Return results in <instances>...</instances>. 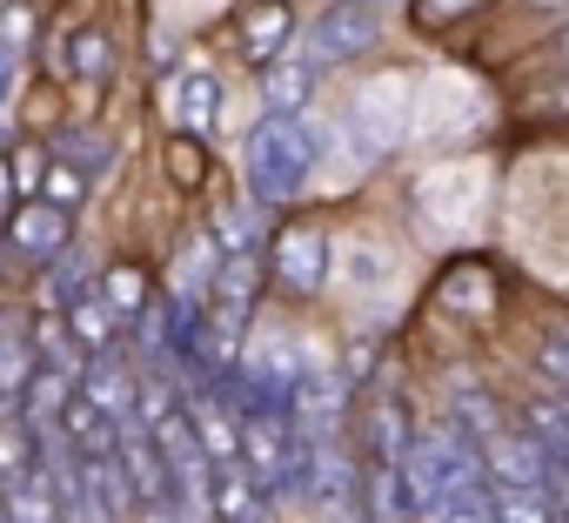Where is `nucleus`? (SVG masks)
I'll use <instances>...</instances> for the list:
<instances>
[{
  "mask_svg": "<svg viewBox=\"0 0 569 523\" xmlns=\"http://www.w3.org/2000/svg\"><path fill=\"white\" fill-rule=\"evenodd\" d=\"M316 155H322V141L302 128V115H268V121H254V135H248V148H241L254 208L296 201V195L309 188V175H316Z\"/></svg>",
  "mask_w": 569,
  "mask_h": 523,
  "instance_id": "f257e3e1",
  "label": "nucleus"
},
{
  "mask_svg": "<svg viewBox=\"0 0 569 523\" xmlns=\"http://www.w3.org/2000/svg\"><path fill=\"white\" fill-rule=\"evenodd\" d=\"M402 135H409V81L402 75L362 81L356 101H349V141H356V155L382 161V155H396Z\"/></svg>",
  "mask_w": 569,
  "mask_h": 523,
  "instance_id": "f03ea898",
  "label": "nucleus"
},
{
  "mask_svg": "<svg viewBox=\"0 0 569 523\" xmlns=\"http://www.w3.org/2000/svg\"><path fill=\"white\" fill-rule=\"evenodd\" d=\"M268 269H274V289L281 296H316L322 283H329V269H336V241H329V228L322 221H289L274 241H268Z\"/></svg>",
  "mask_w": 569,
  "mask_h": 523,
  "instance_id": "7ed1b4c3",
  "label": "nucleus"
},
{
  "mask_svg": "<svg viewBox=\"0 0 569 523\" xmlns=\"http://www.w3.org/2000/svg\"><path fill=\"white\" fill-rule=\"evenodd\" d=\"M382 41V14H369V8H329V14H316L309 21V34H302V61L322 75V68H342V61H362L369 48Z\"/></svg>",
  "mask_w": 569,
  "mask_h": 523,
  "instance_id": "20e7f679",
  "label": "nucleus"
},
{
  "mask_svg": "<svg viewBox=\"0 0 569 523\" xmlns=\"http://www.w3.org/2000/svg\"><path fill=\"white\" fill-rule=\"evenodd\" d=\"M74 396H81L94 416L128 423V416H134V396H141V376H134V363H128V343H121V349L88 356V363H81V376H74Z\"/></svg>",
  "mask_w": 569,
  "mask_h": 523,
  "instance_id": "39448f33",
  "label": "nucleus"
},
{
  "mask_svg": "<svg viewBox=\"0 0 569 523\" xmlns=\"http://www.w3.org/2000/svg\"><path fill=\"white\" fill-rule=\"evenodd\" d=\"M476 450H482L489 490H542V476H549V456H542V443L529 430H496Z\"/></svg>",
  "mask_w": 569,
  "mask_h": 523,
  "instance_id": "423d86ee",
  "label": "nucleus"
},
{
  "mask_svg": "<svg viewBox=\"0 0 569 523\" xmlns=\"http://www.w3.org/2000/svg\"><path fill=\"white\" fill-rule=\"evenodd\" d=\"M416 208H422V215L436 208L429 235H456V228H469L476 208H482V175H476V168H442V175H429V181L416 188Z\"/></svg>",
  "mask_w": 569,
  "mask_h": 523,
  "instance_id": "0eeeda50",
  "label": "nucleus"
},
{
  "mask_svg": "<svg viewBox=\"0 0 569 523\" xmlns=\"http://www.w3.org/2000/svg\"><path fill=\"white\" fill-rule=\"evenodd\" d=\"M234 34H241V55L254 68H268V61H281V48L296 41V8L289 0H241Z\"/></svg>",
  "mask_w": 569,
  "mask_h": 523,
  "instance_id": "6e6552de",
  "label": "nucleus"
},
{
  "mask_svg": "<svg viewBox=\"0 0 569 523\" xmlns=\"http://www.w3.org/2000/svg\"><path fill=\"white\" fill-rule=\"evenodd\" d=\"M221 101H228V81L214 68H181L174 88H168V115L181 135H208L221 121Z\"/></svg>",
  "mask_w": 569,
  "mask_h": 523,
  "instance_id": "1a4fd4ad",
  "label": "nucleus"
},
{
  "mask_svg": "<svg viewBox=\"0 0 569 523\" xmlns=\"http://www.w3.org/2000/svg\"><path fill=\"white\" fill-rule=\"evenodd\" d=\"M8 248L28 255V262H54L68 248V215L54 201H41V195L21 201V208H8Z\"/></svg>",
  "mask_w": 569,
  "mask_h": 523,
  "instance_id": "9d476101",
  "label": "nucleus"
},
{
  "mask_svg": "<svg viewBox=\"0 0 569 523\" xmlns=\"http://www.w3.org/2000/svg\"><path fill=\"white\" fill-rule=\"evenodd\" d=\"M214 516H221V523H281V503H274L241 463H221V470H214Z\"/></svg>",
  "mask_w": 569,
  "mask_h": 523,
  "instance_id": "9b49d317",
  "label": "nucleus"
},
{
  "mask_svg": "<svg viewBox=\"0 0 569 523\" xmlns=\"http://www.w3.org/2000/svg\"><path fill=\"white\" fill-rule=\"evenodd\" d=\"M88 276H94V262L68 241L54 262H41V289H34V303H41V316H68L74 303H88L94 289H88Z\"/></svg>",
  "mask_w": 569,
  "mask_h": 523,
  "instance_id": "f8f14e48",
  "label": "nucleus"
},
{
  "mask_svg": "<svg viewBox=\"0 0 569 523\" xmlns=\"http://www.w3.org/2000/svg\"><path fill=\"white\" fill-rule=\"evenodd\" d=\"M316 88H322V75H316L302 55H281V61H268V68H261L268 115H302V108L316 101Z\"/></svg>",
  "mask_w": 569,
  "mask_h": 523,
  "instance_id": "ddd939ff",
  "label": "nucleus"
},
{
  "mask_svg": "<svg viewBox=\"0 0 569 523\" xmlns=\"http://www.w3.org/2000/svg\"><path fill=\"white\" fill-rule=\"evenodd\" d=\"M436 303L456 316H489L496 309V269L489 262H449V276L436 283Z\"/></svg>",
  "mask_w": 569,
  "mask_h": 523,
  "instance_id": "4468645a",
  "label": "nucleus"
},
{
  "mask_svg": "<svg viewBox=\"0 0 569 523\" xmlns=\"http://www.w3.org/2000/svg\"><path fill=\"white\" fill-rule=\"evenodd\" d=\"M94 303H101V309L114 316V329H121V323H134V316L154 303V289H148V276L134 269V262H114V269L101 276V289H94Z\"/></svg>",
  "mask_w": 569,
  "mask_h": 523,
  "instance_id": "2eb2a0df",
  "label": "nucleus"
},
{
  "mask_svg": "<svg viewBox=\"0 0 569 523\" xmlns=\"http://www.w3.org/2000/svg\"><path fill=\"white\" fill-rule=\"evenodd\" d=\"M28 383H34V349H28V336H14L8 323H0V409H21V396H28Z\"/></svg>",
  "mask_w": 569,
  "mask_h": 523,
  "instance_id": "dca6fc26",
  "label": "nucleus"
},
{
  "mask_svg": "<svg viewBox=\"0 0 569 523\" xmlns=\"http://www.w3.org/2000/svg\"><path fill=\"white\" fill-rule=\"evenodd\" d=\"M254 221H261L254 201H228V208H214V228H208L214 255H261V228H254Z\"/></svg>",
  "mask_w": 569,
  "mask_h": 523,
  "instance_id": "f3484780",
  "label": "nucleus"
},
{
  "mask_svg": "<svg viewBox=\"0 0 569 523\" xmlns=\"http://www.w3.org/2000/svg\"><path fill=\"white\" fill-rule=\"evenodd\" d=\"M34 463H41V443H34V430H28L21 416H0V490H8V483H21Z\"/></svg>",
  "mask_w": 569,
  "mask_h": 523,
  "instance_id": "a211bd4d",
  "label": "nucleus"
},
{
  "mask_svg": "<svg viewBox=\"0 0 569 523\" xmlns=\"http://www.w3.org/2000/svg\"><path fill=\"white\" fill-rule=\"evenodd\" d=\"M61 161H68L81 181H94V175H108V168H114V148H108L94 128H61Z\"/></svg>",
  "mask_w": 569,
  "mask_h": 523,
  "instance_id": "6ab92c4d",
  "label": "nucleus"
},
{
  "mask_svg": "<svg viewBox=\"0 0 569 523\" xmlns=\"http://www.w3.org/2000/svg\"><path fill=\"white\" fill-rule=\"evenodd\" d=\"M489 516L496 523H556L542 490H489Z\"/></svg>",
  "mask_w": 569,
  "mask_h": 523,
  "instance_id": "aec40b11",
  "label": "nucleus"
},
{
  "mask_svg": "<svg viewBox=\"0 0 569 523\" xmlns=\"http://www.w3.org/2000/svg\"><path fill=\"white\" fill-rule=\"evenodd\" d=\"M68 61H74V75H81V81H108V75H114V48H108V34H101V28H81V34H74V48H68Z\"/></svg>",
  "mask_w": 569,
  "mask_h": 523,
  "instance_id": "412c9836",
  "label": "nucleus"
},
{
  "mask_svg": "<svg viewBox=\"0 0 569 523\" xmlns=\"http://www.w3.org/2000/svg\"><path fill=\"white\" fill-rule=\"evenodd\" d=\"M34 41V8H0V68H14Z\"/></svg>",
  "mask_w": 569,
  "mask_h": 523,
  "instance_id": "4be33fe9",
  "label": "nucleus"
},
{
  "mask_svg": "<svg viewBox=\"0 0 569 523\" xmlns=\"http://www.w3.org/2000/svg\"><path fill=\"white\" fill-rule=\"evenodd\" d=\"M81 195H88V181H81L68 161H54V168L41 175V201H54L61 215H74V201H81Z\"/></svg>",
  "mask_w": 569,
  "mask_h": 523,
  "instance_id": "5701e85b",
  "label": "nucleus"
},
{
  "mask_svg": "<svg viewBox=\"0 0 569 523\" xmlns=\"http://www.w3.org/2000/svg\"><path fill=\"white\" fill-rule=\"evenodd\" d=\"M536 363H542V376H549L556 389H569V329H556V336H542V349H536Z\"/></svg>",
  "mask_w": 569,
  "mask_h": 523,
  "instance_id": "b1692460",
  "label": "nucleus"
},
{
  "mask_svg": "<svg viewBox=\"0 0 569 523\" xmlns=\"http://www.w3.org/2000/svg\"><path fill=\"white\" fill-rule=\"evenodd\" d=\"M422 8V21H456L462 8H476V0H416Z\"/></svg>",
  "mask_w": 569,
  "mask_h": 523,
  "instance_id": "393cba45",
  "label": "nucleus"
},
{
  "mask_svg": "<svg viewBox=\"0 0 569 523\" xmlns=\"http://www.w3.org/2000/svg\"><path fill=\"white\" fill-rule=\"evenodd\" d=\"M442 523H496V516H489V503H476V510H449Z\"/></svg>",
  "mask_w": 569,
  "mask_h": 523,
  "instance_id": "a878e982",
  "label": "nucleus"
},
{
  "mask_svg": "<svg viewBox=\"0 0 569 523\" xmlns=\"http://www.w3.org/2000/svg\"><path fill=\"white\" fill-rule=\"evenodd\" d=\"M134 523H174V510H168V503H148V510H141Z\"/></svg>",
  "mask_w": 569,
  "mask_h": 523,
  "instance_id": "bb28decb",
  "label": "nucleus"
},
{
  "mask_svg": "<svg viewBox=\"0 0 569 523\" xmlns=\"http://www.w3.org/2000/svg\"><path fill=\"white\" fill-rule=\"evenodd\" d=\"M522 8H536V14H569V0H522Z\"/></svg>",
  "mask_w": 569,
  "mask_h": 523,
  "instance_id": "cd10ccee",
  "label": "nucleus"
},
{
  "mask_svg": "<svg viewBox=\"0 0 569 523\" xmlns=\"http://www.w3.org/2000/svg\"><path fill=\"white\" fill-rule=\"evenodd\" d=\"M14 195V175H8V161H0V201H8Z\"/></svg>",
  "mask_w": 569,
  "mask_h": 523,
  "instance_id": "c85d7f7f",
  "label": "nucleus"
},
{
  "mask_svg": "<svg viewBox=\"0 0 569 523\" xmlns=\"http://www.w3.org/2000/svg\"><path fill=\"white\" fill-rule=\"evenodd\" d=\"M556 61H562V68H569V28H562V34H556Z\"/></svg>",
  "mask_w": 569,
  "mask_h": 523,
  "instance_id": "c756f323",
  "label": "nucleus"
},
{
  "mask_svg": "<svg viewBox=\"0 0 569 523\" xmlns=\"http://www.w3.org/2000/svg\"><path fill=\"white\" fill-rule=\"evenodd\" d=\"M0 241H8V201H0Z\"/></svg>",
  "mask_w": 569,
  "mask_h": 523,
  "instance_id": "7c9ffc66",
  "label": "nucleus"
},
{
  "mask_svg": "<svg viewBox=\"0 0 569 523\" xmlns=\"http://www.w3.org/2000/svg\"><path fill=\"white\" fill-rule=\"evenodd\" d=\"M556 409H562V416H569V389H556Z\"/></svg>",
  "mask_w": 569,
  "mask_h": 523,
  "instance_id": "2f4dec72",
  "label": "nucleus"
},
{
  "mask_svg": "<svg viewBox=\"0 0 569 523\" xmlns=\"http://www.w3.org/2000/svg\"><path fill=\"white\" fill-rule=\"evenodd\" d=\"M342 8H369V0H342Z\"/></svg>",
  "mask_w": 569,
  "mask_h": 523,
  "instance_id": "473e14b6",
  "label": "nucleus"
}]
</instances>
